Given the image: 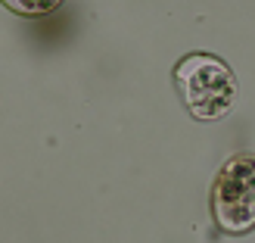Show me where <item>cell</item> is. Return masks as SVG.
I'll use <instances>...</instances> for the list:
<instances>
[{
    "instance_id": "obj_3",
    "label": "cell",
    "mask_w": 255,
    "mask_h": 243,
    "mask_svg": "<svg viewBox=\"0 0 255 243\" xmlns=\"http://www.w3.org/2000/svg\"><path fill=\"white\" fill-rule=\"evenodd\" d=\"M3 6L19 16H47L56 6H62V0H3Z\"/></svg>"
},
{
    "instance_id": "obj_2",
    "label": "cell",
    "mask_w": 255,
    "mask_h": 243,
    "mask_svg": "<svg viewBox=\"0 0 255 243\" xmlns=\"http://www.w3.org/2000/svg\"><path fill=\"white\" fill-rule=\"evenodd\" d=\"M212 219L224 234L255 231V153L231 156L212 181Z\"/></svg>"
},
{
    "instance_id": "obj_1",
    "label": "cell",
    "mask_w": 255,
    "mask_h": 243,
    "mask_svg": "<svg viewBox=\"0 0 255 243\" xmlns=\"http://www.w3.org/2000/svg\"><path fill=\"white\" fill-rule=\"evenodd\" d=\"M174 87L196 122H221L240 100L237 75L212 53H187L174 66Z\"/></svg>"
}]
</instances>
